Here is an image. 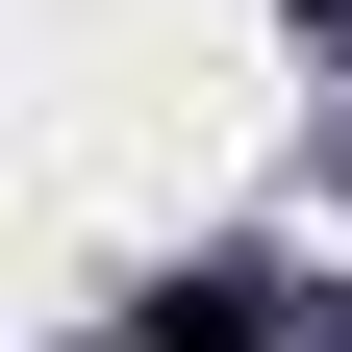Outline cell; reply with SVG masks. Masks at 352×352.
<instances>
[{"instance_id":"obj_1","label":"cell","mask_w":352,"mask_h":352,"mask_svg":"<svg viewBox=\"0 0 352 352\" xmlns=\"http://www.w3.org/2000/svg\"><path fill=\"white\" fill-rule=\"evenodd\" d=\"M101 352H277V302H227V277H176V302H126Z\"/></svg>"}]
</instances>
